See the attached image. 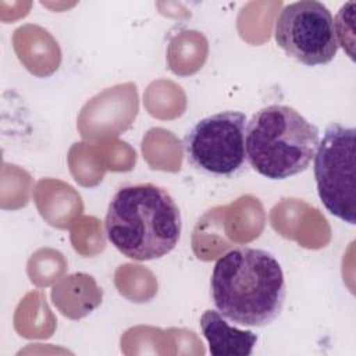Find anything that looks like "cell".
<instances>
[{
	"label": "cell",
	"mask_w": 356,
	"mask_h": 356,
	"mask_svg": "<svg viewBox=\"0 0 356 356\" xmlns=\"http://www.w3.org/2000/svg\"><path fill=\"white\" fill-rule=\"evenodd\" d=\"M318 140V128L293 107L270 104L246 124V160L268 179H286L307 170Z\"/></svg>",
	"instance_id": "3"
},
{
	"label": "cell",
	"mask_w": 356,
	"mask_h": 356,
	"mask_svg": "<svg viewBox=\"0 0 356 356\" xmlns=\"http://www.w3.org/2000/svg\"><path fill=\"white\" fill-rule=\"evenodd\" d=\"M210 293L217 312L243 327H264L282 312L286 284L281 264L264 249L238 246L214 264Z\"/></svg>",
	"instance_id": "1"
},
{
	"label": "cell",
	"mask_w": 356,
	"mask_h": 356,
	"mask_svg": "<svg viewBox=\"0 0 356 356\" xmlns=\"http://www.w3.org/2000/svg\"><path fill=\"white\" fill-rule=\"evenodd\" d=\"M246 115L234 110L199 120L182 140L186 161L193 168L213 177L236 175L246 161Z\"/></svg>",
	"instance_id": "4"
},
{
	"label": "cell",
	"mask_w": 356,
	"mask_h": 356,
	"mask_svg": "<svg viewBox=\"0 0 356 356\" xmlns=\"http://www.w3.org/2000/svg\"><path fill=\"white\" fill-rule=\"evenodd\" d=\"M181 211L163 186L146 182L120 188L111 197L104 232L124 256L138 261L156 260L178 245Z\"/></svg>",
	"instance_id": "2"
},
{
	"label": "cell",
	"mask_w": 356,
	"mask_h": 356,
	"mask_svg": "<svg viewBox=\"0 0 356 356\" xmlns=\"http://www.w3.org/2000/svg\"><path fill=\"white\" fill-rule=\"evenodd\" d=\"M274 39L289 57L309 67L328 64L339 49L334 18L317 0L286 4L275 19Z\"/></svg>",
	"instance_id": "6"
},
{
	"label": "cell",
	"mask_w": 356,
	"mask_h": 356,
	"mask_svg": "<svg viewBox=\"0 0 356 356\" xmlns=\"http://www.w3.org/2000/svg\"><path fill=\"white\" fill-rule=\"evenodd\" d=\"M200 328L214 356H249L257 342L254 332L229 325L216 310H206L202 314Z\"/></svg>",
	"instance_id": "7"
},
{
	"label": "cell",
	"mask_w": 356,
	"mask_h": 356,
	"mask_svg": "<svg viewBox=\"0 0 356 356\" xmlns=\"http://www.w3.org/2000/svg\"><path fill=\"white\" fill-rule=\"evenodd\" d=\"M355 128L330 124L314 154V178L323 206L337 218L356 224Z\"/></svg>",
	"instance_id": "5"
}]
</instances>
